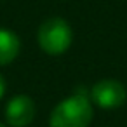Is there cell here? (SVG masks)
I'll return each mask as SVG.
<instances>
[{"label": "cell", "instance_id": "3", "mask_svg": "<svg viewBox=\"0 0 127 127\" xmlns=\"http://www.w3.org/2000/svg\"><path fill=\"white\" fill-rule=\"evenodd\" d=\"M125 99H127V89L118 80L104 78L91 87V101L103 110L118 108L125 103Z\"/></svg>", "mask_w": 127, "mask_h": 127}, {"label": "cell", "instance_id": "2", "mask_svg": "<svg viewBox=\"0 0 127 127\" xmlns=\"http://www.w3.org/2000/svg\"><path fill=\"white\" fill-rule=\"evenodd\" d=\"M37 42L40 49L51 56H59L66 52L73 42V32L66 19L63 18H47L37 32Z\"/></svg>", "mask_w": 127, "mask_h": 127}, {"label": "cell", "instance_id": "1", "mask_svg": "<svg viewBox=\"0 0 127 127\" xmlns=\"http://www.w3.org/2000/svg\"><path fill=\"white\" fill-rule=\"evenodd\" d=\"M92 120V104L84 91H77L54 106L49 127H87Z\"/></svg>", "mask_w": 127, "mask_h": 127}, {"label": "cell", "instance_id": "6", "mask_svg": "<svg viewBox=\"0 0 127 127\" xmlns=\"http://www.w3.org/2000/svg\"><path fill=\"white\" fill-rule=\"evenodd\" d=\"M5 87H7V84H5V78L0 75V99L4 97V94H5Z\"/></svg>", "mask_w": 127, "mask_h": 127}, {"label": "cell", "instance_id": "4", "mask_svg": "<svg viewBox=\"0 0 127 127\" xmlns=\"http://www.w3.org/2000/svg\"><path fill=\"white\" fill-rule=\"evenodd\" d=\"M37 115L35 101L26 94H18L5 104V122L9 127H26Z\"/></svg>", "mask_w": 127, "mask_h": 127}, {"label": "cell", "instance_id": "7", "mask_svg": "<svg viewBox=\"0 0 127 127\" xmlns=\"http://www.w3.org/2000/svg\"><path fill=\"white\" fill-rule=\"evenodd\" d=\"M0 127H9L7 124H2V122H0Z\"/></svg>", "mask_w": 127, "mask_h": 127}, {"label": "cell", "instance_id": "5", "mask_svg": "<svg viewBox=\"0 0 127 127\" xmlns=\"http://www.w3.org/2000/svg\"><path fill=\"white\" fill-rule=\"evenodd\" d=\"M21 51V40L19 37L9 30V28H0V66L11 64Z\"/></svg>", "mask_w": 127, "mask_h": 127}]
</instances>
